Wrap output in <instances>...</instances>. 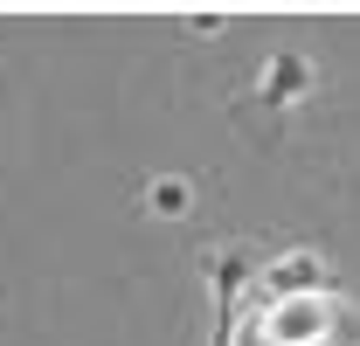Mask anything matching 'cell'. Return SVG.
<instances>
[{"instance_id": "277c9868", "label": "cell", "mask_w": 360, "mask_h": 346, "mask_svg": "<svg viewBox=\"0 0 360 346\" xmlns=\"http://www.w3.org/2000/svg\"><path fill=\"white\" fill-rule=\"evenodd\" d=\"M146 208H153V215H187V208H194V180H180V173H160V180L146 187Z\"/></svg>"}, {"instance_id": "5b68a950", "label": "cell", "mask_w": 360, "mask_h": 346, "mask_svg": "<svg viewBox=\"0 0 360 346\" xmlns=\"http://www.w3.org/2000/svg\"><path fill=\"white\" fill-rule=\"evenodd\" d=\"M277 340L305 346V340H312V312H305V305H284V312H277Z\"/></svg>"}, {"instance_id": "3957f363", "label": "cell", "mask_w": 360, "mask_h": 346, "mask_svg": "<svg viewBox=\"0 0 360 346\" xmlns=\"http://www.w3.org/2000/svg\"><path fill=\"white\" fill-rule=\"evenodd\" d=\"M319 277H326V263H319V250H291V257H277L264 270V284H270V298H284V305H305L319 291Z\"/></svg>"}, {"instance_id": "6da1fadb", "label": "cell", "mask_w": 360, "mask_h": 346, "mask_svg": "<svg viewBox=\"0 0 360 346\" xmlns=\"http://www.w3.org/2000/svg\"><path fill=\"white\" fill-rule=\"evenodd\" d=\"M312 90H319L312 56H298V49L264 56V70H257V104H264V111H291V104H305Z\"/></svg>"}, {"instance_id": "7a4b0ae2", "label": "cell", "mask_w": 360, "mask_h": 346, "mask_svg": "<svg viewBox=\"0 0 360 346\" xmlns=\"http://www.w3.org/2000/svg\"><path fill=\"white\" fill-rule=\"evenodd\" d=\"M201 270H208V305H215V346H229V319H236V298L250 284V257L229 243V250H208Z\"/></svg>"}]
</instances>
